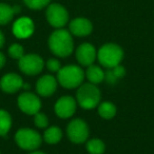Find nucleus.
<instances>
[{"mask_svg": "<svg viewBox=\"0 0 154 154\" xmlns=\"http://www.w3.org/2000/svg\"><path fill=\"white\" fill-rule=\"evenodd\" d=\"M49 47L55 55L66 57L73 51V39L66 30L59 29L51 34L49 38Z\"/></svg>", "mask_w": 154, "mask_h": 154, "instance_id": "f257e3e1", "label": "nucleus"}, {"mask_svg": "<svg viewBox=\"0 0 154 154\" xmlns=\"http://www.w3.org/2000/svg\"><path fill=\"white\" fill-rule=\"evenodd\" d=\"M85 73L78 66H66L57 72V79L63 88L74 89L82 85Z\"/></svg>", "mask_w": 154, "mask_h": 154, "instance_id": "f03ea898", "label": "nucleus"}, {"mask_svg": "<svg viewBox=\"0 0 154 154\" xmlns=\"http://www.w3.org/2000/svg\"><path fill=\"white\" fill-rule=\"evenodd\" d=\"M97 57L103 66L112 69L120 63L124 57V51L119 45L115 43H107L99 49Z\"/></svg>", "mask_w": 154, "mask_h": 154, "instance_id": "7ed1b4c3", "label": "nucleus"}, {"mask_svg": "<svg viewBox=\"0 0 154 154\" xmlns=\"http://www.w3.org/2000/svg\"><path fill=\"white\" fill-rule=\"evenodd\" d=\"M77 101L84 109H93L99 103L100 100V91L93 84H85L79 87L77 91Z\"/></svg>", "mask_w": 154, "mask_h": 154, "instance_id": "20e7f679", "label": "nucleus"}, {"mask_svg": "<svg viewBox=\"0 0 154 154\" xmlns=\"http://www.w3.org/2000/svg\"><path fill=\"white\" fill-rule=\"evenodd\" d=\"M15 140L21 149L33 151L41 145V136L35 130L28 128L20 129L15 135Z\"/></svg>", "mask_w": 154, "mask_h": 154, "instance_id": "39448f33", "label": "nucleus"}, {"mask_svg": "<svg viewBox=\"0 0 154 154\" xmlns=\"http://www.w3.org/2000/svg\"><path fill=\"white\" fill-rule=\"evenodd\" d=\"M45 62L40 56L36 54L23 55L19 59V69L28 75H36L42 71Z\"/></svg>", "mask_w": 154, "mask_h": 154, "instance_id": "423d86ee", "label": "nucleus"}, {"mask_svg": "<svg viewBox=\"0 0 154 154\" xmlns=\"http://www.w3.org/2000/svg\"><path fill=\"white\" fill-rule=\"evenodd\" d=\"M47 19L52 26L60 29L66 24L69 20V14L62 5L53 3L47 9Z\"/></svg>", "mask_w": 154, "mask_h": 154, "instance_id": "0eeeda50", "label": "nucleus"}, {"mask_svg": "<svg viewBox=\"0 0 154 154\" xmlns=\"http://www.w3.org/2000/svg\"><path fill=\"white\" fill-rule=\"evenodd\" d=\"M66 132L70 140L75 143H85L89 136V128L82 119L72 120L69 124Z\"/></svg>", "mask_w": 154, "mask_h": 154, "instance_id": "6e6552de", "label": "nucleus"}, {"mask_svg": "<svg viewBox=\"0 0 154 154\" xmlns=\"http://www.w3.org/2000/svg\"><path fill=\"white\" fill-rule=\"evenodd\" d=\"M18 107L23 113L35 115L41 108V101L38 96L33 93H23L18 97Z\"/></svg>", "mask_w": 154, "mask_h": 154, "instance_id": "1a4fd4ad", "label": "nucleus"}, {"mask_svg": "<svg viewBox=\"0 0 154 154\" xmlns=\"http://www.w3.org/2000/svg\"><path fill=\"white\" fill-rule=\"evenodd\" d=\"M34 33V22L28 17H21L13 24V34L17 38H29Z\"/></svg>", "mask_w": 154, "mask_h": 154, "instance_id": "9d476101", "label": "nucleus"}, {"mask_svg": "<svg viewBox=\"0 0 154 154\" xmlns=\"http://www.w3.org/2000/svg\"><path fill=\"white\" fill-rule=\"evenodd\" d=\"M76 101L71 96H63L57 100L55 105V112L59 117L69 118L75 113Z\"/></svg>", "mask_w": 154, "mask_h": 154, "instance_id": "9b49d317", "label": "nucleus"}, {"mask_svg": "<svg viewBox=\"0 0 154 154\" xmlns=\"http://www.w3.org/2000/svg\"><path fill=\"white\" fill-rule=\"evenodd\" d=\"M23 80L17 74L9 73L0 79V88L5 93H15L22 88Z\"/></svg>", "mask_w": 154, "mask_h": 154, "instance_id": "f8f14e48", "label": "nucleus"}, {"mask_svg": "<svg viewBox=\"0 0 154 154\" xmlns=\"http://www.w3.org/2000/svg\"><path fill=\"white\" fill-rule=\"evenodd\" d=\"M76 58L82 66H91L96 58V50L91 43H82L76 51Z\"/></svg>", "mask_w": 154, "mask_h": 154, "instance_id": "ddd939ff", "label": "nucleus"}, {"mask_svg": "<svg viewBox=\"0 0 154 154\" xmlns=\"http://www.w3.org/2000/svg\"><path fill=\"white\" fill-rule=\"evenodd\" d=\"M57 88V80L51 75H45L39 78L36 84V90L39 95L49 97L56 91Z\"/></svg>", "mask_w": 154, "mask_h": 154, "instance_id": "4468645a", "label": "nucleus"}, {"mask_svg": "<svg viewBox=\"0 0 154 154\" xmlns=\"http://www.w3.org/2000/svg\"><path fill=\"white\" fill-rule=\"evenodd\" d=\"M92 30V23L90 20L86 19V18H76V19L72 20L70 23V31L75 36H87V35L91 34Z\"/></svg>", "mask_w": 154, "mask_h": 154, "instance_id": "2eb2a0df", "label": "nucleus"}, {"mask_svg": "<svg viewBox=\"0 0 154 154\" xmlns=\"http://www.w3.org/2000/svg\"><path fill=\"white\" fill-rule=\"evenodd\" d=\"M19 12V7H10L5 3H0V26L8 24L13 19L14 15Z\"/></svg>", "mask_w": 154, "mask_h": 154, "instance_id": "dca6fc26", "label": "nucleus"}, {"mask_svg": "<svg viewBox=\"0 0 154 154\" xmlns=\"http://www.w3.org/2000/svg\"><path fill=\"white\" fill-rule=\"evenodd\" d=\"M86 75H87V77H88L89 82L93 85L99 84V82H101L105 79V72H103L99 66H94V64L89 66Z\"/></svg>", "mask_w": 154, "mask_h": 154, "instance_id": "f3484780", "label": "nucleus"}, {"mask_svg": "<svg viewBox=\"0 0 154 154\" xmlns=\"http://www.w3.org/2000/svg\"><path fill=\"white\" fill-rule=\"evenodd\" d=\"M12 127V117L5 110H0V136H5L9 133Z\"/></svg>", "mask_w": 154, "mask_h": 154, "instance_id": "a211bd4d", "label": "nucleus"}, {"mask_svg": "<svg viewBox=\"0 0 154 154\" xmlns=\"http://www.w3.org/2000/svg\"><path fill=\"white\" fill-rule=\"evenodd\" d=\"M62 132L60 128L58 127H51L48 130H45V134H43V138L48 143H57L58 141L61 139Z\"/></svg>", "mask_w": 154, "mask_h": 154, "instance_id": "6ab92c4d", "label": "nucleus"}, {"mask_svg": "<svg viewBox=\"0 0 154 154\" xmlns=\"http://www.w3.org/2000/svg\"><path fill=\"white\" fill-rule=\"evenodd\" d=\"M98 113L103 118L106 119H110V118L114 117L116 114V108L112 103L109 101H105V103H100L98 107Z\"/></svg>", "mask_w": 154, "mask_h": 154, "instance_id": "aec40b11", "label": "nucleus"}, {"mask_svg": "<svg viewBox=\"0 0 154 154\" xmlns=\"http://www.w3.org/2000/svg\"><path fill=\"white\" fill-rule=\"evenodd\" d=\"M105 149V143L98 138L91 139L87 143V150L90 154H103Z\"/></svg>", "mask_w": 154, "mask_h": 154, "instance_id": "412c9836", "label": "nucleus"}, {"mask_svg": "<svg viewBox=\"0 0 154 154\" xmlns=\"http://www.w3.org/2000/svg\"><path fill=\"white\" fill-rule=\"evenodd\" d=\"M28 8L32 10H41L47 7L51 0H23Z\"/></svg>", "mask_w": 154, "mask_h": 154, "instance_id": "4be33fe9", "label": "nucleus"}, {"mask_svg": "<svg viewBox=\"0 0 154 154\" xmlns=\"http://www.w3.org/2000/svg\"><path fill=\"white\" fill-rule=\"evenodd\" d=\"M9 55L14 59H20L24 55V50L18 43H14L9 48Z\"/></svg>", "mask_w": 154, "mask_h": 154, "instance_id": "5701e85b", "label": "nucleus"}, {"mask_svg": "<svg viewBox=\"0 0 154 154\" xmlns=\"http://www.w3.org/2000/svg\"><path fill=\"white\" fill-rule=\"evenodd\" d=\"M35 125H36L38 128H45L49 124L48 122V117L42 113H36L35 114V118H34Z\"/></svg>", "mask_w": 154, "mask_h": 154, "instance_id": "b1692460", "label": "nucleus"}, {"mask_svg": "<svg viewBox=\"0 0 154 154\" xmlns=\"http://www.w3.org/2000/svg\"><path fill=\"white\" fill-rule=\"evenodd\" d=\"M47 66L51 72H58V71L61 69L60 62L56 59H50L49 61L47 62Z\"/></svg>", "mask_w": 154, "mask_h": 154, "instance_id": "393cba45", "label": "nucleus"}, {"mask_svg": "<svg viewBox=\"0 0 154 154\" xmlns=\"http://www.w3.org/2000/svg\"><path fill=\"white\" fill-rule=\"evenodd\" d=\"M112 72H113V74L116 76V78H120V77H124L125 74H126V70H125V68L122 66H120V64H117L116 66H114V68H112Z\"/></svg>", "mask_w": 154, "mask_h": 154, "instance_id": "a878e982", "label": "nucleus"}, {"mask_svg": "<svg viewBox=\"0 0 154 154\" xmlns=\"http://www.w3.org/2000/svg\"><path fill=\"white\" fill-rule=\"evenodd\" d=\"M105 79L107 80L109 84H115V82H117V78H116V76L113 74L112 70L108 71V72L106 73V74H105Z\"/></svg>", "mask_w": 154, "mask_h": 154, "instance_id": "bb28decb", "label": "nucleus"}, {"mask_svg": "<svg viewBox=\"0 0 154 154\" xmlns=\"http://www.w3.org/2000/svg\"><path fill=\"white\" fill-rule=\"evenodd\" d=\"M5 64V56L3 55V53L0 52V69L2 68Z\"/></svg>", "mask_w": 154, "mask_h": 154, "instance_id": "cd10ccee", "label": "nucleus"}, {"mask_svg": "<svg viewBox=\"0 0 154 154\" xmlns=\"http://www.w3.org/2000/svg\"><path fill=\"white\" fill-rule=\"evenodd\" d=\"M3 45H5V36H3L2 32L0 31V49L3 47Z\"/></svg>", "mask_w": 154, "mask_h": 154, "instance_id": "c85d7f7f", "label": "nucleus"}, {"mask_svg": "<svg viewBox=\"0 0 154 154\" xmlns=\"http://www.w3.org/2000/svg\"><path fill=\"white\" fill-rule=\"evenodd\" d=\"M22 88H24V89H30V85H28V84H23V86H22Z\"/></svg>", "mask_w": 154, "mask_h": 154, "instance_id": "c756f323", "label": "nucleus"}, {"mask_svg": "<svg viewBox=\"0 0 154 154\" xmlns=\"http://www.w3.org/2000/svg\"><path fill=\"white\" fill-rule=\"evenodd\" d=\"M31 154H45L43 152H39V151H34V152H32Z\"/></svg>", "mask_w": 154, "mask_h": 154, "instance_id": "7c9ffc66", "label": "nucleus"}]
</instances>
